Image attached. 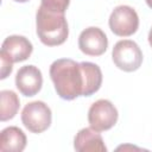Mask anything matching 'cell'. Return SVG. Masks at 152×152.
Returning a JSON list of instances; mask_svg holds the SVG:
<instances>
[{"label":"cell","instance_id":"6da1fadb","mask_svg":"<svg viewBox=\"0 0 152 152\" xmlns=\"http://www.w3.org/2000/svg\"><path fill=\"white\" fill-rule=\"evenodd\" d=\"M49 74L57 95L66 101L91 96L102 84V71L91 62L77 63L70 58H59L52 62Z\"/></svg>","mask_w":152,"mask_h":152},{"label":"cell","instance_id":"7a4b0ae2","mask_svg":"<svg viewBox=\"0 0 152 152\" xmlns=\"http://www.w3.org/2000/svg\"><path fill=\"white\" fill-rule=\"evenodd\" d=\"M36 31L39 40L46 46L61 45L69 36L64 14L48 11L43 6H39L36 13Z\"/></svg>","mask_w":152,"mask_h":152},{"label":"cell","instance_id":"3957f363","mask_svg":"<svg viewBox=\"0 0 152 152\" xmlns=\"http://www.w3.org/2000/svg\"><path fill=\"white\" fill-rule=\"evenodd\" d=\"M112 58L118 69L126 72H132L140 68L142 63V52L135 42L124 39L119 40L114 45Z\"/></svg>","mask_w":152,"mask_h":152},{"label":"cell","instance_id":"277c9868","mask_svg":"<svg viewBox=\"0 0 152 152\" xmlns=\"http://www.w3.org/2000/svg\"><path fill=\"white\" fill-rule=\"evenodd\" d=\"M52 120L50 107L43 101H33L27 103L21 112V122L31 133H43L46 131Z\"/></svg>","mask_w":152,"mask_h":152},{"label":"cell","instance_id":"5b68a950","mask_svg":"<svg viewBox=\"0 0 152 152\" xmlns=\"http://www.w3.org/2000/svg\"><path fill=\"white\" fill-rule=\"evenodd\" d=\"M109 28L119 37H129L139 27V17L135 10L127 5H120L109 15Z\"/></svg>","mask_w":152,"mask_h":152},{"label":"cell","instance_id":"8992f818","mask_svg":"<svg viewBox=\"0 0 152 152\" xmlns=\"http://www.w3.org/2000/svg\"><path fill=\"white\" fill-rule=\"evenodd\" d=\"M118 109L106 99L95 101L88 110V122L90 127L97 132L110 129L118 121Z\"/></svg>","mask_w":152,"mask_h":152},{"label":"cell","instance_id":"52a82bcc","mask_svg":"<svg viewBox=\"0 0 152 152\" xmlns=\"http://www.w3.org/2000/svg\"><path fill=\"white\" fill-rule=\"evenodd\" d=\"M80 50L88 56H101L108 48V39L106 33L96 26L84 28L78 37Z\"/></svg>","mask_w":152,"mask_h":152},{"label":"cell","instance_id":"ba28073f","mask_svg":"<svg viewBox=\"0 0 152 152\" xmlns=\"http://www.w3.org/2000/svg\"><path fill=\"white\" fill-rule=\"evenodd\" d=\"M43 86L42 71L34 65L21 66L15 75V87L19 93L26 97L38 94Z\"/></svg>","mask_w":152,"mask_h":152},{"label":"cell","instance_id":"9c48e42d","mask_svg":"<svg viewBox=\"0 0 152 152\" xmlns=\"http://www.w3.org/2000/svg\"><path fill=\"white\" fill-rule=\"evenodd\" d=\"M33 51L32 43L24 36H8L1 45L0 53L8 57L12 63L24 62L26 61Z\"/></svg>","mask_w":152,"mask_h":152},{"label":"cell","instance_id":"30bf717a","mask_svg":"<svg viewBox=\"0 0 152 152\" xmlns=\"http://www.w3.org/2000/svg\"><path fill=\"white\" fill-rule=\"evenodd\" d=\"M74 148L77 152H106L107 147L101 134L91 127L78 131L74 139Z\"/></svg>","mask_w":152,"mask_h":152},{"label":"cell","instance_id":"8fae6325","mask_svg":"<svg viewBox=\"0 0 152 152\" xmlns=\"http://www.w3.org/2000/svg\"><path fill=\"white\" fill-rule=\"evenodd\" d=\"M26 135L17 126H8L0 133L1 152H21L26 147Z\"/></svg>","mask_w":152,"mask_h":152},{"label":"cell","instance_id":"7c38bea8","mask_svg":"<svg viewBox=\"0 0 152 152\" xmlns=\"http://www.w3.org/2000/svg\"><path fill=\"white\" fill-rule=\"evenodd\" d=\"M0 120L7 121L15 116L20 107V100L18 95L12 90H1L0 91Z\"/></svg>","mask_w":152,"mask_h":152},{"label":"cell","instance_id":"4fadbf2b","mask_svg":"<svg viewBox=\"0 0 152 152\" xmlns=\"http://www.w3.org/2000/svg\"><path fill=\"white\" fill-rule=\"evenodd\" d=\"M69 4L70 0H42L40 6H43L48 11L64 14L66 8L69 7Z\"/></svg>","mask_w":152,"mask_h":152},{"label":"cell","instance_id":"5bb4252c","mask_svg":"<svg viewBox=\"0 0 152 152\" xmlns=\"http://www.w3.org/2000/svg\"><path fill=\"white\" fill-rule=\"evenodd\" d=\"M0 58H1V80H5L13 70V63L8 59V57H6L5 55L0 53Z\"/></svg>","mask_w":152,"mask_h":152},{"label":"cell","instance_id":"9a60e30c","mask_svg":"<svg viewBox=\"0 0 152 152\" xmlns=\"http://www.w3.org/2000/svg\"><path fill=\"white\" fill-rule=\"evenodd\" d=\"M148 43H150V45H151V48H152V28H151L150 32H148Z\"/></svg>","mask_w":152,"mask_h":152},{"label":"cell","instance_id":"2e32d148","mask_svg":"<svg viewBox=\"0 0 152 152\" xmlns=\"http://www.w3.org/2000/svg\"><path fill=\"white\" fill-rule=\"evenodd\" d=\"M146 1V4H147V6L150 7V8H152V0H145Z\"/></svg>","mask_w":152,"mask_h":152},{"label":"cell","instance_id":"e0dca14e","mask_svg":"<svg viewBox=\"0 0 152 152\" xmlns=\"http://www.w3.org/2000/svg\"><path fill=\"white\" fill-rule=\"evenodd\" d=\"M13 1H15V2H27L28 0H13Z\"/></svg>","mask_w":152,"mask_h":152}]
</instances>
